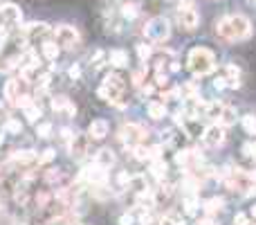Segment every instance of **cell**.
Here are the masks:
<instances>
[{
  "instance_id": "1",
  "label": "cell",
  "mask_w": 256,
  "mask_h": 225,
  "mask_svg": "<svg viewBox=\"0 0 256 225\" xmlns=\"http://www.w3.org/2000/svg\"><path fill=\"white\" fill-rule=\"evenodd\" d=\"M216 32L225 41H243L252 34V23L243 14H229L216 23Z\"/></svg>"
},
{
  "instance_id": "2",
  "label": "cell",
  "mask_w": 256,
  "mask_h": 225,
  "mask_svg": "<svg viewBox=\"0 0 256 225\" xmlns=\"http://www.w3.org/2000/svg\"><path fill=\"white\" fill-rule=\"evenodd\" d=\"M187 68L191 70V74H196V77L211 74L213 68H216V54L209 48H194L187 56Z\"/></svg>"
},
{
  "instance_id": "3",
  "label": "cell",
  "mask_w": 256,
  "mask_h": 225,
  "mask_svg": "<svg viewBox=\"0 0 256 225\" xmlns=\"http://www.w3.org/2000/svg\"><path fill=\"white\" fill-rule=\"evenodd\" d=\"M99 97L103 99V102L108 104H115V106H126V102H121L124 99V79L119 77V74H108L106 79H103V83L99 86Z\"/></svg>"
},
{
  "instance_id": "4",
  "label": "cell",
  "mask_w": 256,
  "mask_h": 225,
  "mask_svg": "<svg viewBox=\"0 0 256 225\" xmlns=\"http://www.w3.org/2000/svg\"><path fill=\"white\" fill-rule=\"evenodd\" d=\"M144 34L151 43H164V41L171 36L169 20H166L164 16H155V18H151L144 27Z\"/></svg>"
},
{
  "instance_id": "5",
  "label": "cell",
  "mask_w": 256,
  "mask_h": 225,
  "mask_svg": "<svg viewBox=\"0 0 256 225\" xmlns=\"http://www.w3.org/2000/svg\"><path fill=\"white\" fill-rule=\"evenodd\" d=\"M146 135H149L146 128L140 126V124H133V122L124 124V126L119 128V140L128 149H135V147H140V144H144L146 142Z\"/></svg>"
},
{
  "instance_id": "6",
  "label": "cell",
  "mask_w": 256,
  "mask_h": 225,
  "mask_svg": "<svg viewBox=\"0 0 256 225\" xmlns=\"http://www.w3.org/2000/svg\"><path fill=\"white\" fill-rule=\"evenodd\" d=\"M20 9L14 5V2H5V5H0V36L5 39L7 32L14 30L16 25H20Z\"/></svg>"
},
{
  "instance_id": "7",
  "label": "cell",
  "mask_w": 256,
  "mask_h": 225,
  "mask_svg": "<svg viewBox=\"0 0 256 225\" xmlns=\"http://www.w3.org/2000/svg\"><path fill=\"white\" fill-rule=\"evenodd\" d=\"M52 39L56 41L58 48H65V50H72L79 45V32L74 30L72 25H58L56 30L52 32Z\"/></svg>"
},
{
  "instance_id": "8",
  "label": "cell",
  "mask_w": 256,
  "mask_h": 225,
  "mask_svg": "<svg viewBox=\"0 0 256 225\" xmlns=\"http://www.w3.org/2000/svg\"><path fill=\"white\" fill-rule=\"evenodd\" d=\"M5 99L11 104V106H16L18 104L20 97H25V95H29V81L25 77H18V79H11V81L5 83Z\"/></svg>"
},
{
  "instance_id": "9",
  "label": "cell",
  "mask_w": 256,
  "mask_h": 225,
  "mask_svg": "<svg viewBox=\"0 0 256 225\" xmlns=\"http://www.w3.org/2000/svg\"><path fill=\"white\" fill-rule=\"evenodd\" d=\"M52 27H50L48 23H32V25H27L23 30V34H25V39H27V43H32V45H43L48 39H52Z\"/></svg>"
},
{
  "instance_id": "10",
  "label": "cell",
  "mask_w": 256,
  "mask_h": 225,
  "mask_svg": "<svg viewBox=\"0 0 256 225\" xmlns=\"http://www.w3.org/2000/svg\"><path fill=\"white\" fill-rule=\"evenodd\" d=\"M225 140H227V126H222V124H218V122L203 131V142H205V147H209V149L222 147Z\"/></svg>"
},
{
  "instance_id": "11",
  "label": "cell",
  "mask_w": 256,
  "mask_h": 225,
  "mask_svg": "<svg viewBox=\"0 0 256 225\" xmlns=\"http://www.w3.org/2000/svg\"><path fill=\"white\" fill-rule=\"evenodd\" d=\"M68 149H70V156H72L74 160L86 158L88 153H90V135H88V133H77V135H72V140L68 142Z\"/></svg>"
},
{
  "instance_id": "12",
  "label": "cell",
  "mask_w": 256,
  "mask_h": 225,
  "mask_svg": "<svg viewBox=\"0 0 256 225\" xmlns=\"http://www.w3.org/2000/svg\"><path fill=\"white\" fill-rule=\"evenodd\" d=\"M81 180H86V182H90L92 187H102V185H106L108 182V171L103 169V167H99L97 162H92L90 167H86L81 171Z\"/></svg>"
},
{
  "instance_id": "13",
  "label": "cell",
  "mask_w": 256,
  "mask_h": 225,
  "mask_svg": "<svg viewBox=\"0 0 256 225\" xmlns=\"http://www.w3.org/2000/svg\"><path fill=\"white\" fill-rule=\"evenodd\" d=\"M175 162L180 167H184V169H189V171H196L203 165V153L196 151V149H187V151H180L175 156Z\"/></svg>"
},
{
  "instance_id": "14",
  "label": "cell",
  "mask_w": 256,
  "mask_h": 225,
  "mask_svg": "<svg viewBox=\"0 0 256 225\" xmlns=\"http://www.w3.org/2000/svg\"><path fill=\"white\" fill-rule=\"evenodd\" d=\"M178 23L182 25L184 30H196L198 27V23H200V16H198V11L194 9L191 5H180V9H178Z\"/></svg>"
},
{
  "instance_id": "15",
  "label": "cell",
  "mask_w": 256,
  "mask_h": 225,
  "mask_svg": "<svg viewBox=\"0 0 256 225\" xmlns=\"http://www.w3.org/2000/svg\"><path fill=\"white\" fill-rule=\"evenodd\" d=\"M128 189H131L137 198H140V196H153V194H151L149 180H146V176H142V173L131 176V180H128Z\"/></svg>"
},
{
  "instance_id": "16",
  "label": "cell",
  "mask_w": 256,
  "mask_h": 225,
  "mask_svg": "<svg viewBox=\"0 0 256 225\" xmlns=\"http://www.w3.org/2000/svg\"><path fill=\"white\" fill-rule=\"evenodd\" d=\"M108 133H110V126H108L106 119H92L90 126H88V135H90V140H103Z\"/></svg>"
},
{
  "instance_id": "17",
  "label": "cell",
  "mask_w": 256,
  "mask_h": 225,
  "mask_svg": "<svg viewBox=\"0 0 256 225\" xmlns=\"http://www.w3.org/2000/svg\"><path fill=\"white\" fill-rule=\"evenodd\" d=\"M135 151V158L142 162H153L155 158H162V147H144V144H140V147L133 149Z\"/></svg>"
},
{
  "instance_id": "18",
  "label": "cell",
  "mask_w": 256,
  "mask_h": 225,
  "mask_svg": "<svg viewBox=\"0 0 256 225\" xmlns=\"http://www.w3.org/2000/svg\"><path fill=\"white\" fill-rule=\"evenodd\" d=\"M39 160V156H36L34 151H14L11 153V158H9V165H16V167H20V165H34V162Z\"/></svg>"
},
{
  "instance_id": "19",
  "label": "cell",
  "mask_w": 256,
  "mask_h": 225,
  "mask_svg": "<svg viewBox=\"0 0 256 225\" xmlns=\"http://www.w3.org/2000/svg\"><path fill=\"white\" fill-rule=\"evenodd\" d=\"M52 108H54L56 112L70 115V117H72L74 112H77V106H74V104L70 102L68 97H54V99H52Z\"/></svg>"
},
{
  "instance_id": "20",
  "label": "cell",
  "mask_w": 256,
  "mask_h": 225,
  "mask_svg": "<svg viewBox=\"0 0 256 225\" xmlns=\"http://www.w3.org/2000/svg\"><path fill=\"white\" fill-rule=\"evenodd\" d=\"M222 79H225V83H227L229 88H238L241 86V70L236 68V65H225V72H222Z\"/></svg>"
},
{
  "instance_id": "21",
  "label": "cell",
  "mask_w": 256,
  "mask_h": 225,
  "mask_svg": "<svg viewBox=\"0 0 256 225\" xmlns=\"http://www.w3.org/2000/svg\"><path fill=\"white\" fill-rule=\"evenodd\" d=\"M41 52H43V59L45 61H56L61 48L56 45V41H54V39H48L43 45H41Z\"/></svg>"
},
{
  "instance_id": "22",
  "label": "cell",
  "mask_w": 256,
  "mask_h": 225,
  "mask_svg": "<svg viewBox=\"0 0 256 225\" xmlns=\"http://www.w3.org/2000/svg\"><path fill=\"white\" fill-rule=\"evenodd\" d=\"M115 153L110 151V149H99L97 156H95V162H97L99 167H103V169H110L112 165H115Z\"/></svg>"
},
{
  "instance_id": "23",
  "label": "cell",
  "mask_w": 256,
  "mask_h": 225,
  "mask_svg": "<svg viewBox=\"0 0 256 225\" xmlns=\"http://www.w3.org/2000/svg\"><path fill=\"white\" fill-rule=\"evenodd\" d=\"M146 111H149V117H153V119L166 117V104L164 102H151L149 106H146Z\"/></svg>"
},
{
  "instance_id": "24",
  "label": "cell",
  "mask_w": 256,
  "mask_h": 225,
  "mask_svg": "<svg viewBox=\"0 0 256 225\" xmlns=\"http://www.w3.org/2000/svg\"><path fill=\"white\" fill-rule=\"evenodd\" d=\"M108 61H110V65H115V68H124V65H128V52H124V50H112V52L108 54Z\"/></svg>"
},
{
  "instance_id": "25",
  "label": "cell",
  "mask_w": 256,
  "mask_h": 225,
  "mask_svg": "<svg viewBox=\"0 0 256 225\" xmlns=\"http://www.w3.org/2000/svg\"><path fill=\"white\" fill-rule=\"evenodd\" d=\"M205 214H209V216H213V214H218V212H222V207H225V201L222 198H218V196H213V198H209L207 203H205Z\"/></svg>"
},
{
  "instance_id": "26",
  "label": "cell",
  "mask_w": 256,
  "mask_h": 225,
  "mask_svg": "<svg viewBox=\"0 0 256 225\" xmlns=\"http://www.w3.org/2000/svg\"><path fill=\"white\" fill-rule=\"evenodd\" d=\"M236 122V111H234L232 106H222L220 115H218V124H222V126H229V124Z\"/></svg>"
},
{
  "instance_id": "27",
  "label": "cell",
  "mask_w": 256,
  "mask_h": 225,
  "mask_svg": "<svg viewBox=\"0 0 256 225\" xmlns=\"http://www.w3.org/2000/svg\"><path fill=\"white\" fill-rule=\"evenodd\" d=\"M151 173H153L157 180H164V176H166V162L162 160V158H155V160L151 162Z\"/></svg>"
},
{
  "instance_id": "28",
  "label": "cell",
  "mask_w": 256,
  "mask_h": 225,
  "mask_svg": "<svg viewBox=\"0 0 256 225\" xmlns=\"http://www.w3.org/2000/svg\"><path fill=\"white\" fill-rule=\"evenodd\" d=\"M41 115H43V111H41V106H39V104H36V102H32L27 108H25V117H27L32 124H36V122H39V117H41Z\"/></svg>"
},
{
  "instance_id": "29",
  "label": "cell",
  "mask_w": 256,
  "mask_h": 225,
  "mask_svg": "<svg viewBox=\"0 0 256 225\" xmlns=\"http://www.w3.org/2000/svg\"><path fill=\"white\" fill-rule=\"evenodd\" d=\"M137 14H140V5H137V2H124V5H121V16H124V18L133 20Z\"/></svg>"
},
{
  "instance_id": "30",
  "label": "cell",
  "mask_w": 256,
  "mask_h": 225,
  "mask_svg": "<svg viewBox=\"0 0 256 225\" xmlns=\"http://www.w3.org/2000/svg\"><path fill=\"white\" fill-rule=\"evenodd\" d=\"M137 56H140L142 63H146V61L153 56V48H151V45H146V43H140V45H137Z\"/></svg>"
},
{
  "instance_id": "31",
  "label": "cell",
  "mask_w": 256,
  "mask_h": 225,
  "mask_svg": "<svg viewBox=\"0 0 256 225\" xmlns=\"http://www.w3.org/2000/svg\"><path fill=\"white\" fill-rule=\"evenodd\" d=\"M241 122L250 135H256V115H245V117H241Z\"/></svg>"
},
{
  "instance_id": "32",
  "label": "cell",
  "mask_w": 256,
  "mask_h": 225,
  "mask_svg": "<svg viewBox=\"0 0 256 225\" xmlns=\"http://www.w3.org/2000/svg\"><path fill=\"white\" fill-rule=\"evenodd\" d=\"M198 207H200V203L196 196H187V198H184V212H187V214H196Z\"/></svg>"
},
{
  "instance_id": "33",
  "label": "cell",
  "mask_w": 256,
  "mask_h": 225,
  "mask_svg": "<svg viewBox=\"0 0 256 225\" xmlns=\"http://www.w3.org/2000/svg\"><path fill=\"white\" fill-rule=\"evenodd\" d=\"M5 131L11 133V135H18V133L23 131V124H20L18 119H11V117H9V119L5 122Z\"/></svg>"
},
{
  "instance_id": "34",
  "label": "cell",
  "mask_w": 256,
  "mask_h": 225,
  "mask_svg": "<svg viewBox=\"0 0 256 225\" xmlns=\"http://www.w3.org/2000/svg\"><path fill=\"white\" fill-rule=\"evenodd\" d=\"M52 131H54V126L50 122H43V124H39V126H36L39 137H50V135H52Z\"/></svg>"
},
{
  "instance_id": "35",
  "label": "cell",
  "mask_w": 256,
  "mask_h": 225,
  "mask_svg": "<svg viewBox=\"0 0 256 225\" xmlns=\"http://www.w3.org/2000/svg\"><path fill=\"white\" fill-rule=\"evenodd\" d=\"M144 81H146V68H142V70H137V72H133V83L135 86H144Z\"/></svg>"
},
{
  "instance_id": "36",
  "label": "cell",
  "mask_w": 256,
  "mask_h": 225,
  "mask_svg": "<svg viewBox=\"0 0 256 225\" xmlns=\"http://www.w3.org/2000/svg\"><path fill=\"white\" fill-rule=\"evenodd\" d=\"M54 156H56V151H54V149H48V151H43V156L36 160V165H48V162L54 160Z\"/></svg>"
},
{
  "instance_id": "37",
  "label": "cell",
  "mask_w": 256,
  "mask_h": 225,
  "mask_svg": "<svg viewBox=\"0 0 256 225\" xmlns=\"http://www.w3.org/2000/svg\"><path fill=\"white\" fill-rule=\"evenodd\" d=\"M243 153H245L247 158H254L256 160V142H247L245 147H243Z\"/></svg>"
},
{
  "instance_id": "38",
  "label": "cell",
  "mask_w": 256,
  "mask_h": 225,
  "mask_svg": "<svg viewBox=\"0 0 256 225\" xmlns=\"http://www.w3.org/2000/svg\"><path fill=\"white\" fill-rule=\"evenodd\" d=\"M11 68H14V65L5 59V54L0 52V72H7V70H11Z\"/></svg>"
},
{
  "instance_id": "39",
  "label": "cell",
  "mask_w": 256,
  "mask_h": 225,
  "mask_svg": "<svg viewBox=\"0 0 256 225\" xmlns=\"http://www.w3.org/2000/svg\"><path fill=\"white\" fill-rule=\"evenodd\" d=\"M9 119V112H7V106L0 102V122H7Z\"/></svg>"
},
{
  "instance_id": "40",
  "label": "cell",
  "mask_w": 256,
  "mask_h": 225,
  "mask_svg": "<svg viewBox=\"0 0 256 225\" xmlns=\"http://www.w3.org/2000/svg\"><path fill=\"white\" fill-rule=\"evenodd\" d=\"M117 180H119V185H124V187H128V180H131V176H128V173H119V178H117Z\"/></svg>"
},
{
  "instance_id": "41",
  "label": "cell",
  "mask_w": 256,
  "mask_h": 225,
  "mask_svg": "<svg viewBox=\"0 0 256 225\" xmlns=\"http://www.w3.org/2000/svg\"><path fill=\"white\" fill-rule=\"evenodd\" d=\"M198 225H216V221H213V216H205V219H200V223Z\"/></svg>"
},
{
  "instance_id": "42",
  "label": "cell",
  "mask_w": 256,
  "mask_h": 225,
  "mask_svg": "<svg viewBox=\"0 0 256 225\" xmlns=\"http://www.w3.org/2000/svg\"><path fill=\"white\" fill-rule=\"evenodd\" d=\"M79 74H81V70H79V65H72V68H70V77H72V79H77Z\"/></svg>"
},
{
  "instance_id": "43",
  "label": "cell",
  "mask_w": 256,
  "mask_h": 225,
  "mask_svg": "<svg viewBox=\"0 0 256 225\" xmlns=\"http://www.w3.org/2000/svg\"><path fill=\"white\" fill-rule=\"evenodd\" d=\"M119 223H121V225H133V216H121Z\"/></svg>"
},
{
  "instance_id": "44",
  "label": "cell",
  "mask_w": 256,
  "mask_h": 225,
  "mask_svg": "<svg viewBox=\"0 0 256 225\" xmlns=\"http://www.w3.org/2000/svg\"><path fill=\"white\" fill-rule=\"evenodd\" d=\"M144 225H162L159 221H144Z\"/></svg>"
},
{
  "instance_id": "45",
  "label": "cell",
  "mask_w": 256,
  "mask_h": 225,
  "mask_svg": "<svg viewBox=\"0 0 256 225\" xmlns=\"http://www.w3.org/2000/svg\"><path fill=\"white\" fill-rule=\"evenodd\" d=\"M180 5H191V0H180Z\"/></svg>"
},
{
  "instance_id": "46",
  "label": "cell",
  "mask_w": 256,
  "mask_h": 225,
  "mask_svg": "<svg viewBox=\"0 0 256 225\" xmlns=\"http://www.w3.org/2000/svg\"><path fill=\"white\" fill-rule=\"evenodd\" d=\"M252 216H254V219H256V205L252 207Z\"/></svg>"
}]
</instances>
